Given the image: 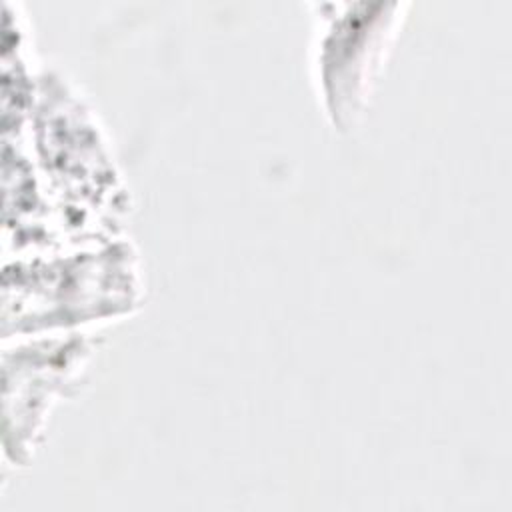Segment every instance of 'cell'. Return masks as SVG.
Segmentation results:
<instances>
[{
    "label": "cell",
    "instance_id": "6da1fadb",
    "mask_svg": "<svg viewBox=\"0 0 512 512\" xmlns=\"http://www.w3.org/2000/svg\"><path fill=\"white\" fill-rule=\"evenodd\" d=\"M64 238L74 242L122 234L130 194L106 130L80 88L56 68H42L20 136Z\"/></svg>",
    "mask_w": 512,
    "mask_h": 512
},
{
    "label": "cell",
    "instance_id": "7a4b0ae2",
    "mask_svg": "<svg viewBox=\"0 0 512 512\" xmlns=\"http://www.w3.org/2000/svg\"><path fill=\"white\" fill-rule=\"evenodd\" d=\"M142 298V260L122 234L10 256L2 274V340L84 330L132 314Z\"/></svg>",
    "mask_w": 512,
    "mask_h": 512
},
{
    "label": "cell",
    "instance_id": "3957f363",
    "mask_svg": "<svg viewBox=\"0 0 512 512\" xmlns=\"http://www.w3.org/2000/svg\"><path fill=\"white\" fill-rule=\"evenodd\" d=\"M314 16L310 72L330 126L356 130L374 96L406 20V0H320Z\"/></svg>",
    "mask_w": 512,
    "mask_h": 512
},
{
    "label": "cell",
    "instance_id": "277c9868",
    "mask_svg": "<svg viewBox=\"0 0 512 512\" xmlns=\"http://www.w3.org/2000/svg\"><path fill=\"white\" fill-rule=\"evenodd\" d=\"M96 340L86 330L4 340V460L28 466L44 440L56 404L72 396L94 360Z\"/></svg>",
    "mask_w": 512,
    "mask_h": 512
}]
</instances>
